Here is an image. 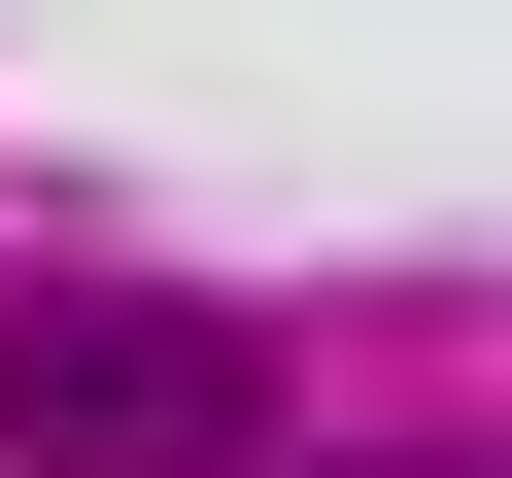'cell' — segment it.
<instances>
[{"label":"cell","mask_w":512,"mask_h":478,"mask_svg":"<svg viewBox=\"0 0 512 478\" xmlns=\"http://www.w3.org/2000/svg\"><path fill=\"white\" fill-rule=\"evenodd\" d=\"M0 478H274L239 308H0Z\"/></svg>","instance_id":"1"}]
</instances>
